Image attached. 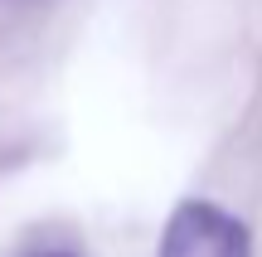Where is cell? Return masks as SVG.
Returning <instances> with one entry per match:
<instances>
[{
  "label": "cell",
  "mask_w": 262,
  "mask_h": 257,
  "mask_svg": "<svg viewBox=\"0 0 262 257\" xmlns=\"http://www.w3.org/2000/svg\"><path fill=\"white\" fill-rule=\"evenodd\" d=\"M160 257H248V228L209 199H185L165 223Z\"/></svg>",
  "instance_id": "cell-1"
},
{
  "label": "cell",
  "mask_w": 262,
  "mask_h": 257,
  "mask_svg": "<svg viewBox=\"0 0 262 257\" xmlns=\"http://www.w3.org/2000/svg\"><path fill=\"white\" fill-rule=\"evenodd\" d=\"M29 257H78V252H68V248H44V252H29Z\"/></svg>",
  "instance_id": "cell-2"
}]
</instances>
